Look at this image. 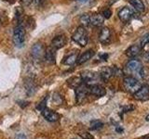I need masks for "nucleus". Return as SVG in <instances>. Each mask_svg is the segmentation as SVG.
<instances>
[{"label": "nucleus", "instance_id": "f257e3e1", "mask_svg": "<svg viewBox=\"0 0 149 139\" xmlns=\"http://www.w3.org/2000/svg\"><path fill=\"white\" fill-rule=\"evenodd\" d=\"M25 29L22 24L17 25L13 31V43L15 46L21 48L25 43Z\"/></svg>", "mask_w": 149, "mask_h": 139}, {"label": "nucleus", "instance_id": "f03ea898", "mask_svg": "<svg viewBox=\"0 0 149 139\" xmlns=\"http://www.w3.org/2000/svg\"><path fill=\"white\" fill-rule=\"evenodd\" d=\"M72 40L80 46H85L88 42V32L85 29V27L83 26L77 27V30L74 31V32L72 35Z\"/></svg>", "mask_w": 149, "mask_h": 139}, {"label": "nucleus", "instance_id": "7ed1b4c3", "mask_svg": "<svg viewBox=\"0 0 149 139\" xmlns=\"http://www.w3.org/2000/svg\"><path fill=\"white\" fill-rule=\"evenodd\" d=\"M124 86L127 89V91L134 94L140 87L142 86L141 83H140L136 78L132 77V76H127L124 78Z\"/></svg>", "mask_w": 149, "mask_h": 139}, {"label": "nucleus", "instance_id": "20e7f679", "mask_svg": "<svg viewBox=\"0 0 149 139\" xmlns=\"http://www.w3.org/2000/svg\"><path fill=\"white\" fill-rule=\"evenodd\" d=\"M74 89H76L77 101L79 102V103L82 102L87 97V96L90 94V92H88V85H86V83H82L80 85L77 86V88H74Z\"/></svg>", "mask_w": 149, "mask_h": 139}, {"label": "nucleus", "instance_id": "39448f33", "mask_svg": "<svg viewBox=\"0 0 149 139\" xmlns=\"http://www.w3.org/2000/svg\"><path fill=\"white\" fill-rule=\"evenodd\" d=\"M45 47L42 44L37 43L34 45L31 48V55L35 59H42V58H45Z\"/></svg>", "mask_w": 149, "mask_h": 139}, {"label": "nucleus", "instance_id": "423d86ee", "mask_svg": "<svg viewBox=\"0 0 149 139\" xmlns=\"http://www.w3.org/2000/svg\"><path fill=\"white\" fill-rule=\"evenodd\" d=\"M134 15V11L132 8H130L129 7H124L118 11V18L120 19L121 21L123 22H128L130 21Z\"/></svg>", "mask_w": 149, "mask_h": 139}, {"label": "nucleus", "instance_id": "0eeeda50", "mask_svg": "<svg viewBox=\"0 0 149 139\" xmlns=\"http://www.w3.org/2000/svg\"><path fill=\"white\" fill-rule=\"evenodd\" d=\"M81 79H82V82L84 83H86L88 85H94L95 81L98 79V75L93 72H90V71H86V72H83L81 73Z\"/></svg>", "mask_w": 149, "mask_h": 139}, {"label": "nucleus", "instance_id": "6e6552de", "mask_svg": "<svg viewBox=\"0 0 149 139\" xmlns=\"http://www.w3.org/2000/svg\"><path fill=\"white\" fill-rule=\"evenodd\" d=\"M133 96L137 100H146L149 98V86L142 85L139 89L134 93Z\"/></svg>", "mask_w": 149, "mask_h": 139}, {"label": "nucleus", "instance_id": "1a4fd4ad", "mask_svg": "<svg viewBox=\"0 0 149 139\" xmlns=\"http://www.w3.org/2000/svg\"><path fill=\"white\" fill-rule=\"evenodd\" d=\"M142 68H143L142 63L137 59L130 60V61L127 63V65H126V70L130 73H137L138 74Z\"/></svg>", "mask_w": 149, "mask_h": 139}, {"label": "nucleus", "instance_id": "9d476101", "mask_svg": "<svg viewBox=\"0 0 149 139\" xmlns=\"http://www.w3.org/2000/svg\"><path fill=\"white\" fill-rule=\"evenodd\" d=\"M88 92H90L91 95H93L98 97L104 96L106 94V91L104 88L100 85H97V83L88 85Z\"/></svg>", "mask_w": 149, "mask_h": 139}, {"label": "nucleus", "instance_id": "9b49d317", "mask_svg": "<svg viewBox=\"0 0 149 139\" xmlns=\"http://www.w3.org/2000/svg\"><path fill=\"white\" fill-rule=\"evenodd\" d=\"M66 44V37L63 34H60V35H57L55 36L54 38L51 41V45L52 47L56 50H58L60 48L63 47Z\"/></svg>", "mask_w": 149, "mask_h": 139}, {"label": "nucleus", "instance_id": "f8f14e48", "mask_svg": "<svg viewBox=\"0 0 149 139\" xmlns=\"http://www.w3.org/2000/svg\"><path fill=\"white\" fill-rule=\"evenodd\" d=\"M99 41L102 45H107L110 43L111 41V32L109 28L104 27L100 32L99 34Z\"/></svg>", "mask_w": 149, "mask_h": 139}, {"label": "nucleus", "instance_id": "ddd939ff", "mask_svg": "<svg viewBox=\"0 0 149 139\" xmlns=\"http://www.w3.org/2000/svg\"><path fill=\"white\" fill-rule=\"evenodd\" d=\"M41 113H42V115H43V117L47 120H49V122H57V120H59V115L57 113L54 112L53 110L49 109L47 108H45L44 109H42Z\"/></svg>", "mask_w": 149, "mask_h": 139}, {"label": "nucleus", "instance_id": "4468645a", "mask_svg": "<svg viewBox=\"0 0 149 139\" xmlns=\"http://www.w3.org/2000/svg\"><path fill=\"white\" fill-rule=\"evenodd\" d=\"M104 18L102 17V14L95 13L90 16V24L93 26H96V27L102 26L104 24Z\"/></svg>", "mask_w": 149, "mask_h": 139}, {"label": "nucleus", "instance_id": "2eb2a0df", "mask_svg": "<svg viewBox=\"0 0 149 139\" xmlns=\"http://www.w3.org/2000/svg\"><path fill=\"white\" fill-rule=\"evenodd\" d=\"M45 59L49 64H54L55 63V61H56V49H54L52 46H49V47L46 50Z\"/></svg>", "mask_w": 149, "mask_h": 139}, {"label": "nucleus", "instance_id": "dca6fc26", "mask_svg": "<svg viewBox=\"0 0 149 139\" xmlns=\"http://www.w3.org/2000/svg\"><path fill=\"white\" fill-rule=\"evenodd\" d=\"M94 51L93 50H91V49H90V50H88V51H86V52H84L80 57H78L77 58V64H83V63H85V62H87L88 60H90L93 56H94Z\"/></svg>", "mask_w": 149, "mask_h": 139}, {"label": "nucleus", "instance_id": "f3484780", "mask_svg": "<svg viewBox=\"0 0 149 139\" xmlns=\"http://www.w3.org/2000/svg\"><path fill=\"white\" fill-rule=\"evenodd\" d=\"M114 75V72H113V67H104L100 72V77L104 81H107Z\"/></svg>", "mask_w": 149, "mask_h": 139}, {"label": "nucleus", "instance_id": "a211bd4d", "mask_svg": "<svg viewBox=\"0 0 149 139\" xmlns=\"http://www.w3.org/2000/svg\"><path fill=\"white\" fill-rule=\"evenodd\" d=\"M126 55L128 56L130 58H135L137 57V56L141 53V47L136 45H133L132 46H130V47L126 50Z\"/></svg>", "mask_w": 149, "mask_h": 139}, {"label": "nucleus", "instance_id": "6ab92c4d", "mask_svg": "<svg viewBox=\"0 0 149 139\" xmlns=\"http://www.w3.org/2000/svg\"><path fill=\"white\" fill-rule=\"evenodd\" d=\"M129 2L134 8L135 10L139 12H143L146 9V6H144L143 0H129Z\"/></svg>", "mask_w": 149, "mask_h": 139}, {"label": "nucleus", "instance_id": "aec40b11", "mask_svg": "<svg viewBox=\"0 0 149 139\" xmlns=\"http://www.w3.org/2000/svg\"><path fill=\"white\" fill-rule=\"evenodd\" d=\"M77 60V54H71L67 56V57H65L63 60V63L65 64V65H69V66H72V65L74 64Z\"/></svg>", "mask_w": 149, "mask_h": 139}, {"label": "nucleus", "instance_id": "412c9836", "mask_svg": "<svg viewBox=\"0 0 149 139\" xmlns=\"http://www.w3.org/2000/svg\"><path fill=\"white\" fill-rule=\"evenodd\" d=\"M67 82L69 83V85L74 87V88H77V86H79L83 83L81 77H72V78H70Z\"/></svg>", "mask_w": 149, "mask_h": 139}, {"label": "nucleus", "instance_id": "4be33fe9", "mask_svg": "<svg viewBox=\"0 0 149 139\" xmlns=\"http://www.w3.org/2000/svg\"><path fill=\"white\" fill-rule=\"evenodd\" d=\"M79 21L81 23V26L86 27L90 25V15L88 14H83V15L79 18Z\"/></svg>", "mask_w": 149, "mask_h": 139}, {"label": "nucleus", "instance_id": "5701e85b", "mask_svg": "<svg viewBox=\"0 0 149 139\" xmlns=\"http://www.w3.org/2000/svg\"><path fill=\"white\" fill-rule=\"evenodd\" d=\"M104 126V123H102L101 120H92L91 122V130H100Z\"/></svg>", "mask_w": 149, "mask_h": 139}, {"label": "nucleus", "instance_id": "b1692460", "mask_svg": "<svg viewBox=\"0 0 149 139\" xmlns=\"http://www.w3.org/2000/svg\"><path fill=\"white\" fill-rule=\"evenodd\" d=\"M146 45H149V34L143 35L141 39V47H144Z\"/></svg>", "mask_w": 149, "mask_h": 139}, {"label": "nucleus", "instance_id": "393cba45", "mask_svg": "<svg viewBox=\"0 0 149 139\" xmlns=\"http://www.w3.org/2000/svg\"><path fill=\"white\" fill-rule=\"evenodd\" d=\"M102 17H104V19H109L112 15V11L110 10L109 8H107V9H104V11H102Z\"/></svg>", "mask_w": 149, "mask_h": 139}, {"label": "nucleus", "instance_id": "a878e982", "mask_svg": "<svg viewBox=\"0 0 149 139\" xmlns=\"http://www.w3.org/2000/svg\"><path fill=\"white\" fill-rule=\"evenodd\" d=\"M113 72H114V75H116V76H121L123 74L122 71L119 70L118 67H113Z\"/></svg>", "mask_w": 149, "mask_h": 139}, {"label": "nucleus", "instance_id": "bb28decb", "mask_svg": "<svg viewBox=\"0 0 149 139\" xmlns=\"http://www.w3.org/2000/svg\"><path fill=\"white\" fill-rule=\"evenodd\" d=\"M81 136L84 138V139H93V136H91V134H90L88 133H84L81 134Z\"/></svg>", "mask_w": 149, "mask_h": 139}, {"label": "nucleus", "instance_id": "cd10ccee", "mask_svg": "<svg viewBox=\"0 0 149 139\" xmlns=\"http://www.w3.org/2000/svg\"><path fill=\"white\" fill-rule=\"evenodd\" d=\"M143 59L146 60V62H149V52H146L143 54Z\"/></svg>", "mask_w": 149, "mask_h": 139}, {"label": "nucleus", "instance_id": "c85d7f7f", "mask_svg": "<svg viewBox=\"0 0 149 139\" xmlns=\"http://www.w3.org/2000/svg\"><path fill=\"white\" fill-rule=\"evenodd\" d=\"M100 58L102 59V60H107V58H108V54H102L100 56Z\"/></svg>", "mask_w": 149, "mask_h": 139}, {"label": "nucleus", "instance_id": "c756f323", "mask_svg": "<svg viewBox=\"0 0 149 139\" xmlns=\"http://www.w3.org/2000/svg\"><path fill=\"white\" fill-rule=\"evenodd\" d=\"M33 2V0H22V3L25 5V6H29V5Z\"/></svg>", "mask_w": 149, "mask_h": 139}, {"label": "nucleus", "instance_id": "7c9ffc66", "mask_svg": "<svg viewBox=\"0 0 149 139\" xmlns=\"http://www.w3.org/2000/svg\"><path fill=\"white\" fill-rule=\"evenodd\" d=\"M2 23H3V19L1 18V16H0V26L2 25Z\"/></svg>", "mask_w": 149, "mask_h": 139}, {"label": "nucleus", "instance_id": "2f4dec72", "mask_svg": "<svg viewBox=\"0 0 149 139\" xmlns=\"http://www.w3.org/2000/svg\"><path fill=\"white\" fill-rule=\"evenodd\" d=\"M77 1H80V2H88V1H90V0H77Z\"/></svg>", "mask_w": 149, "mask_h": 139}, {"label": "nucleus", "instance_id": "473e14b6", "mask_svg": "<svg viewBox=\"0 0 149 139\" xmlns=\"http://www.w3.org/2000/svg\"><path fill=\"white\" fill-rule=\"evenodd\" d=\"M144 139H149V136H147V137H146V138H144Z\"/></svg>", "mask_w": 149, "mask_h": 139}]
</instances>
